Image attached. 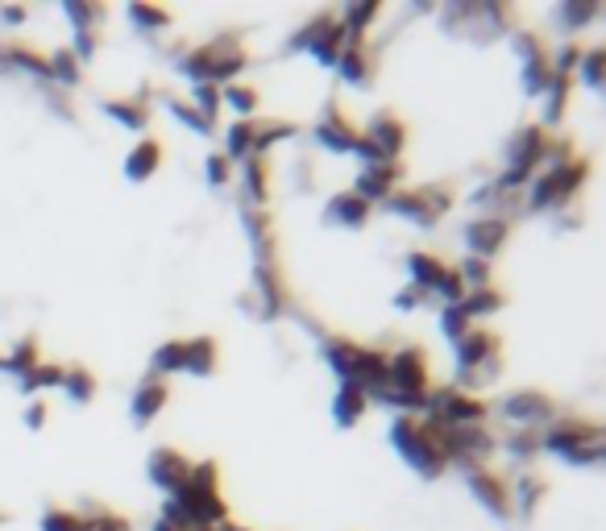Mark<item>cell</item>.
Masks as SVG:
<instances>
[]
</instances>
